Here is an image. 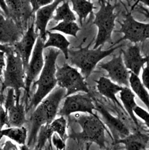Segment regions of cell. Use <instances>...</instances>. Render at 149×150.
<instances>
[{"label": "cell", "instance_id": "5", "mask_svg": "<svg viewBox=\"0 0 149 150\" xmlns=\"http://www.w3.org/2000/svg\"><path fill=\"white\" fill-rule=\"evenodd\" d=\"M6 64L4 71V81L0 92L3 94L6 88L15 90L16 98L21 96V89L25 90V71L21 57L14 51L13 46L6 54Z\"/></svg>", "mask_w": 149, "mask_h": 150}, {"label": "cell", "instance_id": "37", "mask_svg": "<svg viewBox=\"0 0 149 150\" xmlns=\"http://www.w3.org/2000/svg\"><path fill=\"white\" fill-rule=\"evenodd\" d=\"M12 46H9V45H2L0 44V51L4 52L5 54L8 52L12 48Z\"/></svg>", "mask_w": 149, "mask_h": 150}, {"label": "cell", "instance_id": "33", "mask_svg": "<svg viewBox=\"0 0 149 150\" xmlns=\"http://www.w3.org/2000/svg\"><path fill=\"white\" fill-rule=\"evenodd\" d=\"M142 80V84L149 91V62H147L146 67L143 68Z\"/></svg>", "mask_w": 149, "mask_h": 150}, {"label": "cell", "instance_id": "45", "mask_svg": "<svg viewBox=\"0 0 149 150\" xmlns=\"http://www.w3.org/2000/svg\"><path fill=\"white\" fill-rule=\"evenodd\" d=\"M149 150V149H147V150Z\"/></svg>", "mask_w": 149, "mask_h": 150}, {"label": "cell", "instance_id": "1", "mask_svg": "<svg viewBox=\"0 0 149 150\" xmlns=\"http://www.w3.org/2000/svg\"><path fill=\"white\" fill-rule=\"evenodd\" d=\"M67 91L60 87L55 88L34 110L30 118L31 129L28 135L26 145L31 147L36 145L37 135L40 128L53 122L58 113L61 100L65 97Z\"/></svg>", "mask_w": 149, "mask_h": 150}, {"label": "cell", "instance_id": "12", "mask_svg": "<svg viewBox=\"0 0 149 150\" xmlns=\"http://www.w3.org/2000/svg\"><path fill=\"white\" fill-rule=\"evenodd\" d=\"M99 67L107 72V77L114 83L122 87H130L131 72L126 68L123 62L121 51L118 56L114 55L110 61L101 64Z\"/></svg>", "mask_w": 149, "mask_h": 150}, {"label": "cell", "instance_id": "43", "mask_svg": "<svg viewBox=\"0 0 149 150\" xmlns=\"http://www.w3.org/2000/svg\"><path fill=\"white\" fill-rule=\"evenodd\" d=\"M0 13L1 14H2V15H4V12H3V11L1 10V9L0 8Z\"/></svg>", "mask_w": 149, "mask_h": 150}, {"label": "cell", "instance_id": "22", "mask_svg": "<svg viewBox=\"0 0 149 150\" xmlns=\"http://www.w3.org/2000/svg\"><path fill=\"white\" fill-rule=\"evenodd\" d=\"M119 98L129 117L137 127H139L138 120L133 112L135 108L138 106L135 101L134 93L129 87H123L122 90L119 93Z\"/></svg>", "mask_w": 149, "mask_h": 150}, {"label": "cell", "instance_id": "26", "mask_svg": "<svg viewBox=\"0 0 149 150\" xmlns=\"http://www.w3.org/2000/svg\"><path fill=\"white\" fill-rule=\"evenodd\" d=\"M72 9L77 15L79 22L80 26H83V23L85 21L87 16L93 12L94 6V4L90 1L86 0H72Z\"/></svg>", "mask_w": 149, "mask_h": 150}, {"label": "cell", "instance_id": "38", "mask_svg": "<svg viewBox=\"0 0 149 150\" xmlns=\"http://www.w3.org/2000/svg\"><path fill=\"white\" fill-rule=\"evenodd\" d=\"M20 150H43V149H31V147H28L27 145L25 146H20Z\"/></svg>", "mask_w": 149, "mask_h": 150}, {"label": "cell", "instance_id": "23", "mask_svg": "<svg viewBox=\"0 0 149 150\" xmlns=\"http://www.w3.org/2000/svg\"><path fill=\"white\" fill-rule=\"evenodd\" d=\"M3 137L8 138L21 146H25L28 139V130L24 126L8 127L0 130V140Z\"/></svg>", "mask_w": 149, "mask_h": 150}, {"label": "cell", "instance_id": "35", "mask_svg": "<svg viewBox=\"0 0 149 150\" xmlns=\"http://www.w3.org/2000/svg\"><path fill=\"white\" fill-rule=\"evenodd\" d=\"M5 53L3 51H0V77L4 73V68L6 67V64L5 61Z\"/></svg>", "mask_w": 149, "mask_h": 150}, {"label": "cell", "instance_id": "10", "mask_svg": "<svg viewBox=\"0 0 149 150\" xmlns=\"http://www.w3.org/2000/svg\"><path fill=\"white\" fill-rule=\"evenodd\" d=\"M44 49V41L38 37L34 48L32 58L29 65L25 71V104L26 107L28 105V99L30 97L31 87L32 83L37 79L38 76L41 74L45 64L43 57V50Z\"/></svg>", "mask_w": 149, "mask_h": 150}, {"label": "cell", "instance_id": "6", "mask_svg": "<svg viewBox=\"0 0 149 150\" xmlns=\"http://www.w3.org/2000/svg\"><path fill=\"white\" fill-rule=\"evenodd\" d=\"M100 8L94 13L95 18L93 23L98 28V33L93 49L103 47L107 42L112 40V33L115 28V22L117 14L115 13L114 9L116 5H112L109 1H100Z\"/></svg>", "mask_w": 149, "mask_h": 150}, {"label": "cell", "instance_id": "16", "mask_svg": "<svg viewBox=\"0 0 149 150\" xmlns=\"http://www.w3.org/2000/svg\"><path fill=\"white\" fill-rule=\"evenodd\" d=\"M35 28V22H33L22 39L13 46L14 51L21 57L22 60L25 71L29 65L33 47L38 37Z\"/></svg>", "mask_w": 149, "mask_h": 150}, {"label": "cell", "instance_id": "9", "mask_svg": "<svg viewBox=\"0 0 149 150\" xmlns=\"http://www.w3.org/2000/svg\"><path fill=\"white\" fill-rule=\"evenodd\" d=\"M96 107L89 93H78L65 97L62 108L58 111L60 116L70 117L74 113H84L94 115Z\"/></svg>", "mask_w": 149, "mask_h": 150}, {"label": "cell", "instance_id": "39", "mask_svg": "<svg viewBox=\"0 0 149 150\" xmlns=\"http://www.w3.org/2000/svg\"><path fill=\"white\" fill-rule=\"evenodd\" d=\"M141 8H142V9H143V11L145 12H142L144 15H145L146 16V17L147 18H149V12L146 9V8H143V6H141Z\"/></svg>", "mask_w": 149, "mask_h": 150}, {"label": "cell", "instance_id": "8", "mask_svg": "<svg viewBox=\"0 0 149 150\" xmlns=\"http://www.w3.org/2000/svg\"><path fill=\"white\" fill-rule=\"evenodd\" d=\"M119 23L121 29L115 32L122 33L123 37L116 41L112 46L123 40H129L132 43L137 44L149 39V23L137 21L132 15L131 12H128L125 15L123 22Z\"/></svg>", "mask_w": 149, "mask_h": 150}, {"label": "cell", "instance_id": "2", "mask_svg": "<svg viewBox=\"0 0 149 150\" xmlns=\"http://www.w3.org/2000/svg\"><path fill=\"white\" fill-rule=\"evenodd\" d=\"M74 120L80 126L82 131L76 132L71 129V133L68 134L69 139L74 140L78 143H94L101 150L107 149L106 131L107 132L112 139V137L104 123L97 114L94 115L76 114Z\"/></svg>", "mask_w": 149, "mask_h": 150}, {"label": "cell", "instance_id": "4", "mask_svg": "<svg viewBox=\"0 0 149 150\" xmlns=\"http://www.w3.org/2000/svg\"><path fill=\"white\" fill-rule=\"evenodd\" d=\"M90 44L86 47H80L77 50H69L68 59L70 63L79 68L85 79L92 74L98 63L104 58L110 55L116 50L121 48L123 44L115 47H111L107 50H103L102 46L97 49H90Z\"/></svg>", "mask_w": 149, "mask_h": 150}, {"label": "cell", "instance_id": "30", "mask_svg": "<svg viewBox=\"0 0 149 150\" xmlns=\"http://www.w3.org/2000/svg\"><path fill=\"white\" fill-rule=\"evenodd\" d=\"M133 112L135 115L139 117L144 121L145 125L149 129V113L139 106H137L135 108Z\"/></svg>", "mask_w": 149, "mask_h": 150}, {"label": "cell", "instance_id": "11", "mask_svg": "<svg viewBox=\"0 0 149 150\" xmlns=\"http://www.w3.org/2000/svg\"><path fill=\"white\" fill-rule=\"evenodd\" d=\"M68 123L65 117L60 116L55 119L50 124L43 126L38 133L37 142L35 149H43L47 142L51 146V138L54 133H57L66 143V140L69 139L67 134Z\"/></svg>", "mask_w": 149, "mask_h": 150}, {"label": "cell", "instance_id": "27", "mask_svg": "<svg viewBox=\"0 0 149 150\" xmlns=\"http://www.w3.org/2000/svg\"><path fill=\"white\" fill-rule=\"evenodd\" d=\"M53 19L55 22H75L76 21L75 15L70 6L69 1H63V4L58 6Z\"/></svg>", "mask_w": 149, "mask_h": 150}, {"label": "cell", "instance_id": "28", "mask_svg": "<svg viewBox=\"0 0 149 150\" xmlns=\"http://www.w3.org/2000/svg\"><path fill=\"white\" fill-rule=\"evenodd\" d=\"M58 31L65 35L77 37V32L80 30V28L75 22H61L57 26L50 29L49 32Z\"/></svg>", "mask_w": 149, "mask_h": 150}, {"label": "cell", "instance_id": "15", "mask_svg": "<svg viewBox=\"0 0 149 150\" xmlns=\"http://www.w3.org/2000/svg\"><path fill=\"white\" fill-rule=\"evenodd\" d=\"M23 30L11 18L0 13V44L13 46L23 38Z\"/></svg>", "mask_w": 149, "mask_h": 150}, {"label": "cell", "instance_id": "24", "mask_svg": "<svg viewBox=\"0 0 149 150\" xmlns=\"http://www.w3.org/2000/svg\"><path fill=\"white\" fill-rule=\"evenodd\" d=\"M48 38L44 43V48L48 47H55L61 50L65 58V59H68L70 41L63 35L58 33H53L47 31Z\"/></svg>", "mask_w": 149, "mask_h": 150}, {"label": "cell", "instance_id": "13", "mask_svg": "<svg viewBox=\"0 0 149 150\" xmlns=\"http://www.w3.org/2000/svg\"><path fill=\"white\" fill-rule=\"evenodd\" d=\"M4 106L9 117L10 127H22L28 122L26 117V108L21 104L19 98H16L15 90L8 88Z\"/></svg>", "mask_w": 149, "mask_h": 150}, {"label": "cell", "instance_id": "40", "mask_svg": "<svg viewBox=\"0 0 149 150\" xmlns=\"http://www.w3.org/2000/svg\"><path fill=\"white\" fill-rule=\"evenodd\" d=\"M92 144V143H86V146L84 149H79L78 150H90Z\"/></svg>", "mask_w": 149, "mask_h": 150}, {"label": "cell", "instance_id": "41", "mask_svg": "<svg viewBox=\"0 0 149 150\" xmlns=\"http://www.w3.org/2000/svg\"><path fill=\"white\" fill-rule=\"evenodd\" d=\"M138 2H140L149 7V0H140V1H138Z\"/></svg>", "mask_w": 149, "mask_h": 150}, {"label": "cell", "instance_id": "42", "mask_svg": "<svg viewBox=\"0 0 149 150\" xmlns=\"http://www.w3.org/2000/svg\"><path fill=\"white\" fill-rule=\"evenodd\" d=\"M4 101V98L3 97V94H1V93L0 92V104H2Z\"/></svg>", "mask_w": 149, "mask_h": 150}, {"label": "cell", "instance_id": "20", "mask_svg": "<svg viewBox=\"0 0 149 150\" xmlns=\"http://www.w3.org/2000/svg\"><path fill=\"white\" fill-rule=\"evenodd\" d=\"M96 82L97 90L100 94L111 100L115 105L123 109L122 106L116 97V94L121 91L123 87L114 83L109 78L104 76L100 77L99 80H96Z\"/></svg>", "mask_w": 149, "mask_h": 150}, {"label": "cell", "instance_id": "19", "mask_svg": "<svg viewBox=\"0 0 149 150\" xmlns=\"http://www.w3.org/2000/svg\"><path fill=\"white\" fill-rule=\"evenodd\" d=\"M63 1H54L51 4L38 9L36 13L35 21V31L38 36L44 41L47 39V31L46 30L48 22L53 19L54 12L58 8V5Z\"/></svg>", "mask_w": 149, "mask_h": 150}, {"label": "cell", "instance_id": "14", "mask_svg": "<svg viewBox=\"0 0 149 150\" xmlns=\"http://www.w3.org/2000/svg\"><path fill=\"white\" fill-rule=\"evenodd\" d=\"M94 101L96 111L101 115L104 123L111 131L113 144L119 139H123L131 133L129 127L119 117L114 116L99 101L97 100H94Z\"/></svg>", "mask_w": 149, "mask_h": 150}, {"label": "cell", "instance_id": "18", "mask_svg": "<svg viewBox=\"0 0 149 150\" xmlns=\"http://www.w3.org/2000/svg\"><path fill=\"white\" fill-rule=\"evenodd\" d=\"M123 62L126 68L139 76L146 63L149 62V57H143L137 44L129 46L125 50H121Z\"/></svg>", "mask_w": 149, "mask_h": 150}, {"label": "cell", "instance_id": "34", "mask_svg": "<svg viewBox=\"0 0 149 150\" xmlns=\"http://www.w3.org/2000/svg\"><path fill=\"white\" fill-rule=\"evenodd\" d=\"M0 150H19L16 145L11 140H6L2 144Z\"/></svg>", "mask_w": 149, "mask_h": 150}, {"label": "cell", "instance_id": "3", "mask_svg": "<svg viewBox=\"0 0 149 150\" xmlns=\"http://www.w3.org/2000/svg\"><path fill=\"white\" fill-rule=\"evenodd\" d=\"M60 54V51L52 48H49L45 52L44 68L38 79L33 83L32 87L33 89L37 87V90L26 107V113L32 110H35L57 85L56 61Z\"/></svg>", "mask_w": 149, "mask_h": 150}, {"label": "cell", "instance_id": "29", "mask_svg": "<svg viewBox=\"0 0 149 150\" xmlns=\"http://www.w3.org/2000/svg\"><path fill=\"white\" fill-rule=\"evenodd\" d=\"M52 0H31L30 1L31 5L32 8V13L36 12L40 8L48 5L53 2Z\"/></svg>", "mask_w": 149, "mask_h": 150}, {"label": "cell", "instance_id": "44", "mask_svg": "<svg viewBox=\"0 0 149 150\" xmlns=\"http://www.w3.org/2000/svg\"><path fill=\"white\" fill-rule=\"evenodd\" d=\"M111 150L110 148H109V147H107V149H104V150Z\"/></svg>", "mask_w": 149, "mask_h": 150}, {"label": "cell", "instance_id": "36", "mask_svg": "<svg viewBox=\"0 0 149 150\" xmlns=\"http://www.w3.org/2000/svg\"><path fill=\"white\" fill-rule=\"evenodd\" d=\"M0 8H1V10L3 11L5 16L6 17H8V15H9V11H8V6L6 5L5 1L0 0Z\"/></svg>", "mask_w": 149, "mask_h": 150}, {"label": "cell", "instance_id": "25", "mask_svg": "<svg viewBox=\"0 0 149 150\" xmlns=\"http://www.w3.org/2000/svg\"><path fill=\"white\" fill-rule=\"evenodd\" d=\"M129 86L134 94L143 102L149 111V92L142 84L139 76L131 72L129 78Z\"/></svg>", "mask_w": 149, "mask_h": 150}, {"label": "cell", "instance_id": "21", "mask_svg": "<svg viewBox=\"0 0 149 150\" xmlns=\"http://www.w3.org/2000/svg\"><path fill=\"white\" fill-rule=\"evenodd\" d=\"M149 143V136L136 130L128 136L119 139L114 145L122 144L125 150H146Z\"/></svg>", "mask_w": 149, "mask_h": 150}, {"label": "cell", "instance_id": "32", "mask_svg": "<svg viewBox=\"0 0 149 150\" xmlns=\"http://www.w3.org/2000/svg\"><path fill=\"white\" fill-rule=\"evenodd\" d=\"M51 143L57 150H65L66 143L57 134L54 133L51 138Z\"/></svg>", "mask_w": 149, "mask_h": 150}, {"label": "cell", "instance_id": "17", "mask_svg": "<svg viewBox=\"0 0 149 150\" xmlns=\"http://www.w3.org/2000/svg\"><path fill=\"white\" fill-rule=\"evenodd\" d=\"M8 6V18H11L23 30L32 15V8L30 1H5Z\"/></svg>", "mask_w": 149, "mask_h": 150}, {"label": "cell", "instance_id": "7", "mask_svg": "<svg viewBox=\"0 0 149 150\" xmlns=\"http://www.w3.org/2000/svg\"><path fill=\"white\" fill-rule=\"evenodd\" d=\"M56 78L57 85L67 91L65 97L78 92L89 93L86 79L77 69L68 64L62 67L57 66Z\"/></svg>", "mask_w": 149, "mask_h": 150}, {"label": "cell", "instance_id": "31", "mask_svg": "<svg viewBox=\"0 0 149 150\" xmlns=\"http://www.w3.org/2000/svg\"><path fill=\"white\" fill-rule=\"evenodd\" d=\"M4 126L10 127L9 117L5 109L3 108L2 104H0V130H2Z\"/></svg>", "mask_w": 149, "mask_h": 150}]
</instances>
